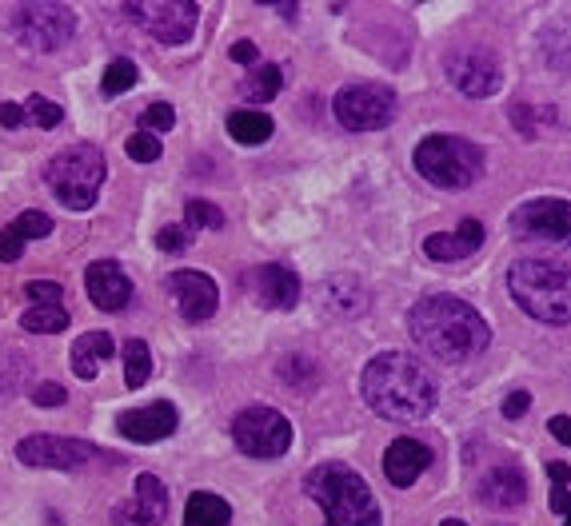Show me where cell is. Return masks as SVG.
Masks as SVG:
<instances>
[{
    "label": "cell",
    "mask_w": 571,
    "mask_h": 526,
    "mask_svg": "<svg viewBox=\"0 0 571 526\" xmlns=\"http://www.w3.org/2000/svg\"><path fill=\"white\" fill-rule=\"evenodd\" d=\"M408 335L435 363H468L492 343L487 319L456 295H423L408 311Z\"/></svg>",
    "instance_id": "1"
},
{
    "label": "cell",
    "mask_w": 571,
    "mask_h": 526,
    "mask_svg": "<svg viewBox=\"0 0 571 526\" xmlns=\"http://www.w3.org/2000/svg\"><path fill=\"white\" fill-rule=\"evenodd\" d=\"M364 403L376 415L392 419V423H420L435 411V380L420 359L408 351H384L376 356L360 375Z\"/></svg>",
    "instance_id": "2"
},
{
    "label": "cell",
    "mask_w": 571,
    "mask_h": 526,
    "mask_svg": "<svg viewBox=\"0 0 571 526\" xmlns=\"http://www.w3.org/2000/svg\"><path fill=\"white\" fill-rule=\"evenodd\" d=\"M308 499L320 502L323 526H380V502L372 487L344 463H323L304 478Z\"/></svg>",
    "instance_id": "3"
},
{
    "label": "cell",
    "mask_w": 571,
    "mask_h": 526,
    "mask_svg": "<svg viewBox=\"0 0 571 526\" xmlns=\"http://www.w3.org/2000/svg\"><path fill=\"white\" fill-rule=\"evenodd\" d=\"M508 295L520 311L547 323L563 328L571 323V268L547 264V259H520L508 271Z\"/></svg>",
    "instance_id": "4"
},
{
    "label": "cell",
    "mask_w": 571,
    "mask_h": 526,
    "mask_svg": "<svg viewBox=\"0 0 571 526\" xmlns=\"http://www.w3.org/2000/svg\"><path fill=\"white\" fill-rule=\"evenodd\" d=\"M416 171H420L428 184L444 188V192H460L472 188L484 176V147L464 140L452 132H435L416 147Z\"/></svg>",
    "instance_id": "5"
},
{
    "label": "cell",
    "mask_w": 571,
    "mask_h": 526,
    "mask_svg": "<svg viewBox=\"0 0 571 526\" xmlns=\"http://www.w3.org/2000/svg\"><path fill=\"white\" fill-rule=\"evenodd\" d=\"M109 176V159L97 144H73L56 152L45 168V180H49L52 196L61 200L64 208L73 211H88L97 204L100 184Z\"/></svg>",
    "instance_id": "6"
},
{
    "label": "cell",
    "mask_w": 571,
    "mask_h": 526,
    "mask_svg": "<svg viewBox=\"0 0 571 526\" xmlns=\"http://www.w3.org/2000/svg\"><path fill=\"white\" fill-rule=\"evenodd\" d=\"M332 112L348 132H380L396 120V92L376 80H356L335 92Z\"/></svg>",
    "instance_id": "7"
},
{
    "label": "cell",
    "mask_w": 571,
    "mask_h": 526,
    "mask_svg": "<svg viewBox=\"0 0 571 526\" xmlns=\"http://www.w3.org/2000/svg\"><path fill=\"white\" fill-rule=\"evenodd\" d=\"M444 76L447 85L464 92V97L487 100L496 97L499 85H504V64L484 44H456V49L444 52Z\"/></svg>",
    "instance_id": "8"
},
{
    "label": "cell",
    "mask_w": 571,
    "mask_h": 526,
    "mask_svg": "<svg viewBox=\"0 0 571 526\" xmlns=\"http://www.w3.org/2000/svg\"><path fill=\"white\" fill-rule=\"evenodd\" d=\"M9 28L25 49L56 52L73 40L76 13L68 4H16V13L9 16Z\"/></svg>",
    "instance_id": "9"
},
{
    "label": "cell",
    "mask_w": 571,
    "mask_h": 526,
    "mask_svg": "<svg viewBox=\"0 0 571 526\" xmlns=\"http://www.w3.org/2000/svg\"><path fill=\"white\" fill-rule=\"evenodd\" d=\"M16 459L25 466H52V471H88V466H116L109 451H100L85 439H61V435H28L16 442Z\"/></svg>",
    "instance_id": "10"
},
{
    "label": "cell",
    "mask_w": 571,
    "mask_h": 526,
    "mask_svg": "<svg viewBox=\"0 0 571 526\" xmlns=\"http://www.w3.org/2000/svg\"><path fill=\"white\" fill-rule=\"evenodd\" d=\"M232 442L252 459H280L292 447V423L276 407H244L232 419Z\"/></svg>",
    "instance_id": "11"
},
{
    "label": "cell",
    "mask_w": 571,
    "mask_h": 526,
    "mask_svg": "<svg viewBox=\"0 0 571 526\" xmlns=\"http://www.w3.org/2000/svg\"><path fill=\"white\" fill-rule=\"evenodd\" d=\"M511 235L540 247H571V200H528L511 211Z\"/></svg>",
    "instance_id": "12"
},
{
    "label": "cell",
    "mask_w": 571,
    "mask_h": 526,
    "mask_svg": "<svg viewBox=\"0 0 571 526\" xmlns=\"http://www.w3.org/2000/svg\"><path fill=\"white\" fill-rule=\"evenodd\" d=\"M132 25H140L161 44H185L200 25V4L192 0H161V4H120Z\"/></svg>",
    "instance_id": "13"
},
{
    "label": "cell",
    "mask_w": 571,
    "mask_h": 526,
    "mask_svg": "<svg viewBox=\"0 0 571 526\" xmlns=\"http://www.w3.org/2000/svg\"><path fill=\"white\" fill-rule=\"evenodd\" d=\"M168 518V487L156 475H137V490L112 506V526H164Z\"/></svg>",
    "instance_id": "14"
},
{
    "label": "cell",
    "mask_w": 571,
    "mask_h": 526,
    "mask_svg": "<svg viewBox=\"0 0 571 526\" xmlns=\"http://www.w3.org/2000/svg\"><path fill=\"white\" fill-rule=\"evenodd\" d=\"M252 299L272 311H292L300 304V275L288 264H261L256 271L244 275Z\"/></svg>",
    "instance_id": "15"
},
{
    "label": "cell",
    "mask_w": 571,
    "mask_h": 526,
    "mask_svg": "<svg viewBox=\"0 0 571 526\" xmlns=\"http://www.w3.org/2000/svg\"><path fill=\"white\" fill-rule=\"evenodd\" d=\"M168 292L176 295V307L188 323H204V319L216 316V304H220V292H216V280L204 275V271H173L168 275Z\"/></svg>",
    "instance_id": "16"
},
{
    "label": "cell",
    "mask_w": 571,
    "mask_h": 526,
    "mask_svg": "<svg viewBox=\"0 0 571 526\" xmlns=\"http://www.w3.org/2000/svg\"><path fill=\"white\" fill-rule=\"evenodd\" d=\"M176 427H180V415H176L173 403H149L116 419V431L132 442H161L168 435H176Z\"/></svg>",
    "instance_id": "17"
},
{
    "label": "cell",
    "mask_w": 571,
    "mask_h": 526,
    "mask_svg": "<svg viewBox=\"0 0 571 526\" xmlns=\"http://www.w3.org/2000/svg\"><path fill=\"white\" fill-rule=\"evenodd\" d=\"M85 287L100 311H125L128 299H132V283H128V275L120 271V264H112V259L88 264Z\"/></svg>",
    "instance_id": "18"
},
{
    "label": "cell",
    "mask_w": 571,
    "mask_h": 526,
    "mask_svg": "<svg viewBox=\"0 0 571 526\" xmlns=\"http://www.w3.org/2000/svg\"><path fill=\"white\" fill-rule=\"evenodd\" d=\"M475 499L492 506V511H520L523 502H528V478H523L520 466H492L484 478H480V490H475Z\"/></svg>",
    "instance_id": "19"
},
{
    "label": "cell",
    "mask_w": 571,
    "mask_h": 526,
    "mask_svg": "<svg viewBox=\"0 0 571 526\" xmlns=\"http://www.w3.org/2000/svg\"><path fill=\"white\" fill-rule=\"evenodd\" d=\"M484 244V223L480 220H464L456 232H435L423 240V256L435 259V264H460V259L475 256Z\"/></svg>",
    "instance_id": "20"
},
{
    "label": "cell",
    "mask_w": 571,
    "mask_h": 526,
    "mask_svg": "<svg viewBox=\"0 0 571 526\" xmlns=\"http://www.w3.org/2000/svg\"><path fill=\"white\" fill-rule=\"evenodd\" d=\"M428 463H432V451L423 447V442L416 439H392L384 451V478L392 483V487H411L416 478L428 471Z\"/></svg>",
    "instance_id": "21"
},
{
    "label": "cell",
    "mask_w": 571,
    "mask_h": 526,
    "mask_svg": "<svg viewBox=\"0 0 571 526\" xmlns=\"http://www.w3.org/2000/svg\"><path fill=\"white\" fill-rule=\"evenodd\" d=\"M104 359H112L109 331H88V335H80V339L73 343V351H68V363H73L76 380H97Z\"/></svg>",
    "instance_id": "22"
},
{
    "label": "cell",
    "mask_w": 571,
    "mask_h": 526,
    "mask_svg": "<svg viewBox=\"0 0 571 526\" xmlns=\"http://www.w3.org/2000/svg\"><path fill=\"white\" fill-rule=\"evenodd\" d=\"M323 307L340 319L364 316L368 311V287L360 280H352V275H332L323 283Z\"/></svg>",
    "instance_id": "23"
},
{
    "label": "cell",
    "mask_w": 571,
    "mask_h": 526,
    "mask_svg": "<svg viewBox=\"0 0 571 526\" xmlns=\"http://www.w3.org/2000/svg\"><path fill=\"white\" fill-rule=\"evenodd\" d=\"M185 526H232V506H228L220 495L196 490V495H188Z\"/></svg>",
    "instance_id": "24"
},
{
    "label": "cell",
    "mask_w": 571,
    "mask_h": 526,
    "mask_svg": "<svg viewBox=\"0 0 571 526\" xmlns=\"http://www.w3.org/2000/svg\"><path fill=\"white\" fill-rule=\"evenodd\" d=\"M276 124L268 112H256V108H240L228 116V136L237 140V144H264V140H272Z\"/></svg>",
    "instance_id": "25"
},
{
    "label": "cell",
    "mask_w": 571,
    "mask_h": 526,
    "mask_svg": "<svg viewBox=\"0 0 571 526\" xmlns=\"http://www.w3.org/2000/svg\"><path fill=\"white\" fill-rule=\"evenodd\" d=\"M280 85H284L280 68H276V64H261V68H252L249 80H244V100H249V104H268V100H276Z\"/></svg>",
    "instance_id": "26"
},
{
    "label": "cell",
    "mask_w": 571,
    "mask_h": 526,
    "mask_svg": "<svg viewBox=\"0 0 571 526\" xmlns=\"http://www.w3.org/2000/svg\"><path fill=\"white\" fill-rule=\"evenodd\" d=\"M152 375V351L144 339H128L125 343V383L137 392V387H144Z\"/></svg>",
    "instance_id": "27"
},
{
    "label": "cell",
    "mask_w": 571,
    "mask_h": 526,
    "mask_svg": "<svg viewBox=\"0 0 571 526\" xmlns=\"http://www.w3.org/2000/svg\"><path fill=\"white\" fill-rule=\"evenodd\" d=\"M21 328L33 331V335H56V331L68 328V311H64V307H40V304H33L25 316H21Z\"/></svg>",
    "instance_id": "28"
},
{
    "label": "cell",
    "mask_w": 571,
    "mask_h": 526,
    "mask_svg": "<svg viewBox=\"0 0 571 526\" xmlns=\"http://www.w3.org/2000/svg\"><path fill=\"white\" fill-rule=\"evenodd\" d=\"M140 80V68L132 61H125V56H116V61L104 68V80H100V92L104 97H120V92H128V88H137Z\"/></svg>",
    "instance_id": "29"
},
{
    "label": "cell",
    "mask_w": 571,
    "mask_h": 526,
    "mask_svg": "<svg viewBox=\"0 0 571 526\" xmlns=\"http://www.w3.org/2000/svg\"><path fill=\"white\" fill-rule=\"evenodd\" d=\"M185 228H204V232H220L224 228V211L208 200H188L185 208Z\"/></svg>",
    "instance_id": "30"
},
{
    "label": "cell",
    "mask_w": 571,
    "mask_h": 526,
    "mask_svg": "<svg viewBox=\"0 0 571 526\" xmlns=\"http://www.w3.org/2000/svg\"><path fill=\"white\" fill-rule=\"evenodd\" d=\"M16 235H21V240H45V235H52V216L49 211H40V208H28V211H21V216H16Z\"/></svg>",
    "instance_id": "31"
},
{
    "label": "cell",
    "mask_w": 571,
    "mask_h": 526,
    "mask_svg": "<svg viewBox=\"0 0 571 526\" xmlns=\"http://www.w3.org/2000/svg\"><path fill=\"white\" fill-rule=\"evenodd\" d=\"M125 152H128V159H137V164H152V159H161L164 144H161V136L137 132V136H128Z\"/></svg>",
    "instance_id": "32"
},
{
    "label": "cell",
    "mask_w": 571,
    "mask_h": 526,
    "mask_svg": "<svg viewBox=\"0 0 571 526\" xmlns=\"http://www.w3.org/2000/svg\"><path fill=\"white\" fill-rule=\"evenodd\" d=\"M25 116H28L33 124H37V128H56V124L64 120L61 104H52V100H45V97H28Z\"/></svg>",
    "instance_id": "33"
},
{
    "label": "cell",
    "mask_w": 571,
    "mask_h": 526,
    "mask_svg": "<svg viewBox=\"0 0 571 526\" xmlns=\"http://www.w3.org/2000/svg\"><path fill=\"white\" fill-rule=\"evenodd\" d=\"M25 295L40 307H61L64 287L61 283H52V280H33V283H25Z\"/></svg>",
    "instance_id": "34"
},
{
    "label": "cell",
    "mask_w": 571,
    "mask_h": 526,
    "mask_svg": "<svg viewBox=\"0 0 571 526\" xmlns=\"http://www.w3.org/2000/svg\"><path fill=\"white\" fill-rule=\"evenodd\" d=\"M173 124H176V108L164 104V100H156V104H149V112H144V128H140V132H168Z\"/></svg>",
    "instance_id": "35"
},
{
    "label": "cell",
    "mask_w": 571,
    "mask_h": 526,
    "mask_svg": "<svg viewBox=\"0 0 571 526\" xmlns=\"http://www.w3.org/2000/svg\"><path fill=\"white\" fill-rule=\"evenodd\" d=\"M188 244H192V228H185V223H168V228H161V235H156V247H161V252H185Z\"/></svg>",
    "instance_id": "36"
},
{
    "label": "cell",
    "mask_w": 571,
    "mask_h": 526,
    "mask_svg": "<svg viewBox=\"0 0 571 526\" xmlns=\"http://www.w3.org/2000/svg\"><path fill=\"white\" fill-rule=\"evenodd\" d=\"M21 252H25V240L16 235L13 223H9V228H0V264H16Z\"/></svg>",
    "instance_id": "37"
},
{
    "label": "cell",
    "mask_w": 571,
    "mask_h": 526,
    "mask_svg": "<svg viewBox=\"0 0 571 526\" xmlns=\"http://www.w3.org/2000/svg\"><path fill=\"white\" fill-rule=\"evenodd\" d=\"M68 395H64V387L61 383H40L37 392H33V403L37 407H61Z\"/></svg>",
    "instance_id": "38"
},
{
    "label": "cell",
    "mask_w": 571,
    "mask_h": 526,
    "mask_svg": "<svg viewBox=\"0 0 571 526\" xmlns=\"http://www.w3.org/2000/svg\"><path fill=\"white\" fill-rule=\"evenodd\" d=\"M528 407H532V395H528V392H511L508 399H504V419L528 415Z\"/></svg>",
    "instance_id": "39"
},
{
    "label": "cell",
    "mask_w": 571,
    "mask_h": 526,
    "mask_svg": "<svg viewBox=\"0 0 571 526\" xmlns=\"http://www.w3.org/2000/svg\"><path fill=\"white\" fill-rule=\"evenodd\" d=\"M0 124H4V128H21V124H25V108L13 104V100H4V104H0Z\"/></svg>",
    "instance_id": "40"
},
{
    "label": "cell",
    "mask_w": 571,
    "mask_h": 526,
    "mask_svg": "<svg viewBox=\"0 0 571 526\" xmlns=\"http://www.w3.org/2000/svg\"><path fill=\"white\" fill-rule=\"evenodd\" d=\"M551 511H556V514H571V490H568V483H556V487H551Z\"/></svg>",
    "instance_id": "41"
},
{
    "label": "cell",
    "mask_w": 571,
    "mask_h": 526,
    "mask_svg": "<svg viewBox=\"0 0 571 526\" xmlns=\"http://www.w3.org/2000/svg\"><path fill=\"white\" fill-rule=\"evenodd\" d=\"M547 431H551L563 447H571V415H556L551 423H547Z\"/></svg>",
    "instance_id": "42"
},
{
    "label": "cell",
    "mask_w": 571,
    "mask_h": 526,
    "mask_svg": "<svg viewBox=\"0 0 571 526\" xmlns=\"http://www.w3.org/2000/svg\"><path fill=\"white\" fill-rule=\"evenodd\" d=\"M256 56H261V49H256L252 40H240V44H232V61H237V64H256Z\"/></svg>",
    "instance_id": "43"
},
{
    "label": "cell",
    "mask_w": 571,
    "mask_h": 526,
    "mask_svg": "<svg viewBox=\"0 0 571 526\" xmlns=\"http://www.w3.org/2000/svg\"><path fill=\"white\" fill-rule=\"evenodd\" d=\"M272 9H280V16H288V21L296 16V4H292V0H280V4H272Z\"/></svg>",
    "instance_id": "44"
},
{
    "label": "cell",
    "mask_w": 571,
    "mask_h": 526,
    "mask_svg": "<svg viewBox=\"0 0 571 526\" xmlns=\"http://www.w3.org/2000/svg\"><path fill=\"white\" fill-rule=\"evenodd\" d=\"M440 526H468V523H460V518H444Z\"/></svg>",
    "instance_id": "45"
},
{
    "label": "cell",
    "mask_w": 571,
    "mask_h": 526,
    "mask_svg": "<svg viewBox=\"0 0 571 526\" xmlns=\"http://www.w3.org/2000/svg\"><path fill=\"white\" fill-rule=\"evenodd\" d=\"M563 526H571V514H568V523H563Z\"/></svg>",
    "instance_id": "46"
}]
</instances>
